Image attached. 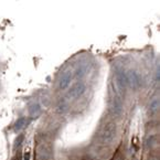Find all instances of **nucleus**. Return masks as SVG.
<instances>
[{
    "label": "nucleus",
    "instance_id": "obj_11",
    "mask_svg": "<svg viewBox=\"0 0 160 160\" xmlns=\"http://www.w3.org/2000/svg\"><path fill=\"white\" fill-rule=\"evenodd\" d=\"M87 72V65L86 64H83V65H81L80 68L76 70V76L78 78H83V76L86 74Z\"/></svg>",
    "mask_w": 160,
    "mask_h": 160
},
{
    "label": "nucleus",
    "instance_id": "obj_4",
    "mask_svg": "<svg viewBox=\"0 0 160 160\" xmlns=\"http://www.w3.org/2000/svg\"><path fill=\"white\" fill-rule=\"evenodd\" d=\"M115 81H116V85H117L118 90L120 92H125L126 88H127V78H126V73L124 71H118L115 75Z\"/></svg>",
    "mask_w": 160,
    "mask_h": 160
},
{
    "label": "nucleus",
    "instance_id": "obj_1",
    "mask_svg": "<svg viewBox=\"0 0 160 160\" xmlns=\"http://www.w3.org/2000/svg\"><path fill=\"white\" fill-rule=\"evenodd\" d=\"M101 140L103 144L108 145L111 142H113V140L116 137V124L115 122H108L104 126V128L101 132Z\"/></svg>",
    "mask_w": 160,
    "mask_h": 160
},
{
    "label": "nucleus",
    "instance_id": "obj_5",
    "mask_svg": "<svg viewBox=\"0 0 160 160\" xmlns=\"http://www.w3.org/2000/svg\"><path fill=\"white\" fill-rule=\"evenodd\" d=\"M126 78H127V83L132 88H138L141 85L140 75L137 72H135V71H129L128 73H126Z\"/></svg>",
    "mask_w": 160,
    "mask_h": 160
},
{
    "label": "nucleus",
    "instance_id": "obj_7",
    "mask_svg": "<svg viewBox=\"0 0 160 160\" xmlns=\"http://www.w3.org/2000/svg\"><path fill=\"white\" fill-rule=\"evenodd\" d=\"M51 157V150L44 145H41L38 148V158L40 160H48Z\"/></svg>",
    "mask_w": 160,
    "mask_h": 160
},
{
    "label": "nucleus",
    "instance_id": "obj_13",
    "mask_svg": "<svg viewBox=\"0 0 160 160\" xmlns=\"http://www.w3.org/2000/svg\"><path fill=\"white\" fill-rule=\"evenodd\" d=\"M31 159V153H30V151H26L24 152V155H23V160H30Z\"/></svg>",
    "mask_w": 160,
    "mask_h": 160
},
{
    "label": "nucleus",
    "instance_id": "obj_8",
    "mask_svg": "<svg viewBox=\"0 0 160 160\" xmlns=\"http://www.w3.org/2000/svg\"><path fill=\"white\" fill-rule=\"evenodd\" d=\"M29 122H30V120H28L26 117L18 118V119H17V122H14V125H13L14 132H20V130L23 129V128L26 127L27 125H28Z\"/></svg>",
    "mask_w": 160,
    "mask_h": 160
},
{
    "label": "nucleus",
    "instance_id": "obj_2",
    "mask_svg": "<svg viewBox=\"0 0 160 160\" xmlns=\"http://www.w3.org/2000/svg\"><path fill=\"white\" fill-rule=\"evenodd\" d=\"M85 91H86V85H85L83 82H76L73 86L71 87V90L68 91L66 97L70 99L78 98V97H81L83 94H84Z\"/></svg>",
    "mask_w": 160,
    "mask_h": 160
},
{
    "label": "nucleus",
    "instance_id": "obj_3",
    "mask_svg": "<svg viewBox=\"0 0 160 160\" xmlns=\"http://www.w3.org/2000/svg\"><path fill=\"white\" fill-rule=\"evenodd\" d=\"M122 107H124V104H122V97H120L119 95H115L111 104V112L113 113V115L116 116V117L122 115Z\"/></svg>",
    "mask_w": 160,
    "mask_h": 160
},
{
    "label": "nucleus",
    "instance_id": "obj_6",
    "mask_svg": "<svg viewBox=\"0 0 160 160\" xmlns=\"http://www.w3.org/2000/svg\"><path fill=\"white\" fill-rule=\"evenodd\" d=\"M71 80H72V72H71V71H65V72H63L59 80L60 90H65L66 87L71 84Z\"/></svg>",
    "mask_w": 160,
    "mask_h": 160
},
{
    "label": "nucleus",
    "instance_id": "obj_9",
    "mask_svg": "<svg viewBox=\"0 0 160 160\" xmlns=\"http://www.w3.org/2000/svg\"><path fill=\"white\" fill-rule=\"evenodd\" d=\"M40 113H41V106L39 104L34 103L32 105H30V107H29V114H30V116L34 117V116L40 115Z\"/></svg>",
    "mask_w": 160,
    "mask_h": 160
},
{
    "label": "nucleus",
    "instance_id": "obj_12",
    "mask_svg": "<svg viewBox=\"0 0 160 160\" xmlns=\"http://www.w3.org/2000/svg\"><path fill=\"white\" fill-rule=\"evenodd\" d=\"M24 139V136L23 135H18V137L16 138V140H14V145H13V148L17 149L18 147L20 146V145L22 144V141H23Z\"/></svg>",
    "mask_w": 160,
    "mask_h": 160
},
{
    "label": "nucleus",
    "instance_id": "obj_10",
    "mask_svg": "<svg viewBox=\"0 0 160 160\" xmlns=\"http://www.w3.org/2000/svg\"><path fill=\"white\" fill-rule=\"evenodd\" d=\"M158 108H159V101H158V98L152 99L150 102V104H149V111L151 113H156L158 111Z\"/></svg>",
    "mask_w": 160,
    "mask_h": 160
}]
</instances>
